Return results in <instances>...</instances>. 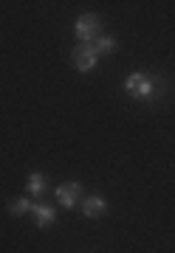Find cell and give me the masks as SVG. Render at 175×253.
Listing matches in <instances>:
<instances>
[{"label": "cell", "instance_id": "obj_5", "mask_svg": "<svg viewBox=\"0 0 175 253\" xmlns=\"http://www.w3.org/2000/svg\"><path fill=\"white\" fill-rule=\"evenodd\" d=\"M82 214L88 219H99L108 214V200L102 197V194H88L82 200Z\"/></svg>", "mask_w": 175, "mask_h": 253}, {"label": "cell", "instance_id": "obj_1", "mask_svg": "<svg viewBox=\"0 0 175 253\" xmlns=\"http://www.w3.org/2000/svg\"><path fill=\"white\" fill-rule=\"evenodd\" d=\"M124 90H127L130 99L153 104V101H158L161 96H167V76H161V73L150 76L147 71H133L127 79H124Z\"/></svg>", "mask_w": 175, "mask_h": 253}, {"label": "cell", "instance_id": "obj_6", "mask_svg": "<svg viewBox=\"0 0 175 253\" xmlns=\"http://www.w3.org/2000/svg\"><path fill=\"white\" fill-rule=\"evenodd\" d=\"M31 214H34V222H37V228H51L57 222V208L46 206V203H34V208H31Z\"/></svg>", "mask_w": 175, "mask_h": 253}, {"label": "cell", "instance_id": "obj_4", "mask_svg": "<svg viewBox=\"0 0 175 253\" xmlns=\"http://www.w3.org/2000/svg\"><path fill=\"white\" fill-rule=\"evenodd\" d=\"M79 197H82V183H76V180H68L57 189V203H59L65 211L74 208L76 203H79Z\"/></svg>", "mask_w": 175, "mask_h": 253}, {"label": "cell", "instance_id": "obj_8", "mask_svg": "<svg viewBox=\"0 0 175 253\" xmlns=\"http://www.w3.org/2000/svg\"><path fill=\"white\" fill-rule=\"evenodd\" d=\"M46 186H48V177H46L43 172L28 174V183H26L28 194H43V191H46Z\"/></svg>", "mask_w": 175, "mask_h": 253}, {"label": "cell", "instance_id": "obj_7", "mask_svg": "<svg viewBox=\"0 0 175 253\" xmlns=\"http://www.w3.org/2000/svg\"><path fill=\"white\" fill-rule=\"evenodd\" d=\"M93 48H96V54H99V56H111V54L119 51V40L111 37V34H102L99 40L93 42Z\"/></svg>", "mask_w": 175, "mask_h": 253}, {"label": "cell", "instance_id": "obj_3", "mask_svg": "<svg viewBox=\"0 0 175 253\" xmlns=\"http://www.w3.org/2000/svg\"><path fill=\"white\" fill-rule=\"evenodd\" d=\"M71 62H74V68L79 73H91L96 68V62H99V54H96L93 45H76L71 51Z\"/></svg>", "mask_w": 175, "mask_h": 253}, {"label": "cell", "instance_id": "obj_9", "mask_svg": "<svg viewBox=\"0 0 175 253\" xmlns=\"http://www.w3.org/2000/svg\"><path fill=\"white\" fill-rule=\"evenodd\" d=\"M31 208H34V206H31L26 197H14L9 203V214H11V217H23V214H28Z\"/></svg>", "mask_w": 175, "mask_h": 253}, {"label": "cell", "instance_id": "obj_2", "mask_svg": "<svg viewBox=\"0 0 175 253\" xmlns=\"http://www.w3.org/2000/svg\"><path fill=\"white\" fill-rule=\"evenodd\" d=\"M74 37L79 40V45H93L96 40L102 37V20L99 14H79L74 23Z\"/></svg>", "mask_w": 175, "mask_h": 253}]
</instances>
